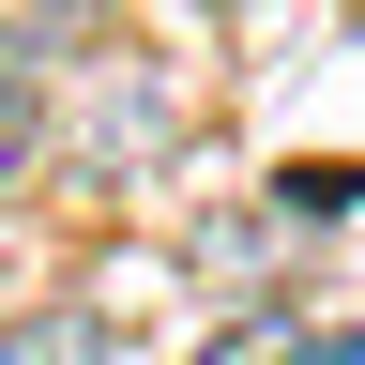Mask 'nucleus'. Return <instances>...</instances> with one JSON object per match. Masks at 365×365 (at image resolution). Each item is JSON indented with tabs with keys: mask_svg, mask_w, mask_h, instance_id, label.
I'll return each instance as SVG.
<instances>
[{
	"mask_svg": "<svg viewBox=\"0 0 365 365\" xmlns=\"http://www.w3.org/2000/svg\"><path fill=\"white\" fill-rule=\"evenodd\" d=\"M61 137H76L91 168H153L168 137H182V91L122 46V61H91V91H76V122H61Z\"/></svg>",
	"mask_w": 365,
	"mask_h": 365,
	"instance_id": "f257e3e1",
	"label": "nucleus"
},
{
	"mask_svg": "<svg viewBox=\"0 0 365 365\" xmlns=\"http://www.w3.org/2000/svg\"><path fill=\"white\" fill-rule=\"evenodd\" d=\"M0 365H122V335L91 304H46V319H16V335H0Z\"/></svg>",
	"mask_w": 365,
	"mask_h": 365,
	"instance_id": "f03ea898",
	"label": "nucleus"
},
{
	"mask_svg": "<svg viewBox=\"0 0 365 365\" xmlns=\"http://www.w3.org/2000/svg\"><path fill=\"white\" fill-rule=\"evenodd\" d=\"M31 168H46V76L0 46V182H31Z\"/></svg>",
	"mask_w": 365,
	"mask_h": 365,
	"instance_id": "7ed1b4c3",
	"label": "nucleus"
},
{
	"mask_svg": "<svg viewBox=\"0 0 365 365\" xmlns=\"http://www.w3.org/2000/svg\"><path fill=\"white\" fill-rule=\"evenodd\" d=\"M198 365H289V335H274V319H259V335H213Z\"/></svg>",
	"mask_w": 365,
	"mask_h": 365,
	"instance_id": "20e7f679",
	"label": "nucleus"
},
{
	"mask_svg": "<svg viewBox=\"0 0 365 365\" xmlns=\"http://www.w3.org/2000/svg\"><path fill=\"white\" fill-rule=\"evenodd\" d=\"M91 16H107V0H91Z\"/></svg>",
	"mask_w": 365,
	"mask_h": 365,
	"instance_id": "39448f33",
	"label": "nucleus"
}]
</instances>
